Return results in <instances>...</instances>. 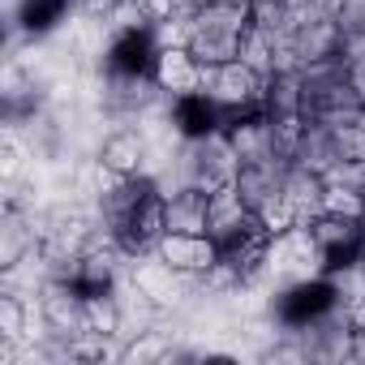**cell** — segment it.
Listing matches in <instances>:
<instances>
[{
    "mask_svg": "<svg viewBox=\"0 0 365 365\" xmlns=\"http://www.w3.org/2000/svg\"><path fill=\"white\" fill-rule=\"evenodd\" d=\"M116 9H120V0H73V14L86 22H99V26H108Z\"/></svg>",
    "mask_w": 365,
    "mask_h": 365,
    "instance_id": "20",
    "label": "cell"
},
{
    "mask_svg": "<svg viewBox=\"0 0 365 365\" xmlns=\"http://www.w3.org/2000/svg\"><path fill=\"white\" fill-rule=\"evenodd\" d=\"M322 190H327V176L314 172V168L292 163L288 176H284V194H288L292 207L301 211V224H309L314 215H322Z\"/></svg>",
    "mask_w": 365,
    "mask_h": 365,
    "instance_id": "14",
    "label": "cell"
},
{
    "mask_svg": "<svg viewBox=\"0 0 365 365\" xmlns=\"http://www.w3.org/2000/svg\"><path fill=\"white\" fill-rule=\"evenodd\" d=\"M26 155H31V146L22 142L18 125H9V129H5V142H0V176H5V180H22Z\"/></svg>",
    "mask_w": 365,
    "mask_h": 365,
    "instance_id": "17",
    "label": "cell"
},
{
    "mask_svg": "<svg viewBox=\"0 0 365 365\" xmlns=\"http://www.w3.org/2000/svg\"><path fill=\"white\" fill-rule=\"evenodd\" d=\"M95 159L112 172V176H146V163H150V138L142 129H112L99 146H95Z\"/></svg>",
    "mask_w": 365,
    "mask_h": 365,
    "instance_id": "10",
    "label": "cell"
},
{
    "mask_svg": "<svg viewBox=\"0 0 365 365\" xmlns=\"http://www.w3.org/2000/svg\"><path fill=\"white\" fill-rule=\"evenodd\" d=\"M250 31V5H198L190 9V39L185 48L202 65H228L241 56V35Z\"/></svg>",
    "mask_w": 365,
    "mask_h": 365,
    "instance_id": "1",
    "label": "cell"
},
{
    "mask_svg": "<svg viewBox=\"0 0 365 365\" xmlns=\"http://www.w3.org/2000/svg\"><path fill=\"white\" fill-rule=\"evenodd\" d=\"M258 228H262V220H258V211L237 194V185H224V190L211 194L207 232H211V241H215L220 250H232L237 241H245V237L258 232Z\"/></svg>",
    "mask_w": 365,
    "mask_h": 365,
    "instance_id": "6",
    "label": "cell"
},
{
    "mask_svg": "<svg viewBox=\"0 0 365 365\" xmlns=\"http://www.w3.org/2000/svg\"><path fill=\"white\" fill-rule=\"evenodd\" d=\"M356 120H361V129H365V108H361V116H356Z\"/></svg>",
    "mask_w": 365,
    "mask_h": 365,
    "instance_id": "24",
    "label": "cell"
},
{
    "mask_svg": "<svg viewBox=\"0 0 365 365\" xmlns=\"http://www.w3.org/2000/svg\"><path fill=\"white\" fill-rule=\"evenodd\" d=\"M133 5L142 9V18L155 26V22H168V18H176L180 14V0H133Z\"/></svg>",
    "mask_w": 365,
    "mask_h": 365,
    "instance_id": "22",
    "label": "cell"
},
{
    "mask_svg": "<svg viewBox=\"0 0 365 365\" xmlns=\"http://www.w3.org/2000/svg\"><path fill=\"white\" fill-rule=\"evenodd\" d=\"M250 22L271 35H284V0H250Z\"/></svg>",
    "mask_w": 365,
    "mask_h": 365,
    "instance_id": "19",
    "label": "cell"
},
{
    "mask_svg": "<svg viewBox=\"0 0 365 365\" xmlns=\"http://www.w3.org/2000/svg\"><path fill=\"white\" fill-rule=\"evenodd\" d=\"M241 61H245L250 69H258L262 78H271V73H275V35L250 22V31L241 35Z\"/></svg>",
    "mask_w": 365,
    "mask_h": 365,
    "instance_id": "16",
    "label": "cell"
},
{
    "mask_svg": "<svg viewBox=\"0 0 365 365\" xmlns=\"http://www.w3.org/2000/svg\"><path fill=\"white\" fill-rule=\"evenodd\" d=\"M322 211L327 215H339V220L365 224V185H356V180H327Z\"/></svg>",
    "mask_w": 365,
    "mask_h": 365,
    "instance_id": "15",
    "label": "cell"
},
{
    "mask_svg": "<svg viewBox=\"0 0 365 365\" xmlns=\"http://www.w3.org/2000/svg\"><path fill=\"white\" fill-rule=\"evenodd\" d=\"M339 31H344V39L365 35V0H348V5H344V14H339Z\"/></svg>",
    "mask_w": 365,
    "mask_h": 365,
    "instance_id": "21",
    "label": "cell"
},
{
    "mask_svg": "<svg viewBox=\"0 0 365 365\" xmlns=\"http://www.w3.org/2000/svg\"><path fill=\"white\" fill-rule=\"evenodd\" d=\"M309 232H314V241L327 258V271L344 267V262H356L361 250H365V224H356V220H339V215L322 211V215L309 220Z\"/></svg>",
    "mask_w": 365,
    "mask_h": 365,
    "instance_id": "9",
    "label": "cell"
},
{
    "mask_svg": "<svg viewBox=\"0 0 365 365\" xmlns=\"http://www.w3.org/2000/svg\"><path fill=\"white\" fill-rule=\"evenodd\" d=\"M258 220H262V228H267L271 237H279V232H288V228H297V224H301V211L292 207V198H288V194H275V198L258 211Z\"/></svg>",
    "mask_w": 365,
    "mask_h": 365,
    "instance_id": "18",
    "label": "cell"
},
{
    "mask_svg": "<svg viewBox=\"0 0 365 365\" xmlns=\"http://www.w3.org/2000/svg\"><path fill=\"white\" fill-rule=\"evenodd\" d=\"M202 95L224 112V125L245 112H262L267 103V78L250 69L241 56L228 65H202Z\"/></svg>",
    "mask_w": 365,
    "mask_h": 365,
    "instance_id": "3",
    "label": "cell"
},
{
    "mask_svg": "<svg viewBox=\"0 0 365 365\" xmlns=\"http://www.w3.org/2000/svg\"><path fill=\"white\" fill-rule=\"evenodd\" d=\"M48 339H78L86 331V292L73 279H48L35 297Z\"/></svg>",
    "mask_w": 365,
    "mask_h": 365,
    "instance_id": "4",
    "label": "cell"
},
{
    "mask_svg": "<svg viewBox=\"0 0 365 365\" xmlns=\"http://www.w3.org/2000/svg\"><path fill=\"white\" fill-rule=\"evenodd\" d=\"M262 112L271 120H305V78L301 73H271Z\"/></svg>",
    "mask_w": 365,
    "mask_h": 365,
    "instance_id": "13",
    "label": "cell"
},
{
    "mask_svg": "<svg viewBox=\"0 0 365 365\" xmlns=\"http://www.w3.org/2000/svg\"><path fill=\"white\" fill-rule=\"evenodd\" d=\"M288 168L292 163H279V159H262V163H241L237 168V194L254 207V211H262L275 194H284V176H288Z\"/></svg>",
    "mask_w": 365,
    "mask_h": 365,
    "instance_id": "11",
    "label": "cell"
},
{
    "mask_svg": "<svg viewBox=\"0 0 365 365\" xmlns=\"http://www.w3.org/2000/svg\"><path fill=\"white\" fill-rule=\"evenodd\" d=\"M344 5H348V0H318V9H322V18H335V22H339Z\"/></svg>",
    "mask_w": 365,
    "mask_h": 365,
    "instance_id": "23",
    "label": "cell"
},
{
    "mask_svg": "<svg viewBox=\"0 0 365 365\" xmlns=\"http://www.w3.org/2000/svg\"><path fill=\"white\" fill-rule=\"evenodd\" d=\"M155 250H159V258H168L180 275H190V279H202L224 258V250L211 241V232H163V241Z\"/></svg>",
    "mask_w": 365,
    "mask_h": 365,
    "instance_id": "8",
    "label": "cell"
},
{
    "mask_svg": "<svg viewBox=\"0 0 365 365\" xmlns=\"http://www.w3.org/2000/svg\"><path fill=\"white\" fill-rule=\"evenodd\" d=\"M168 194V232H207V211H211V194L190 185V180H176Z\"/></svg>",
    "mask_w": 365,
    "mask_h": 365,
    "instance_id": "12",
    "label": "cell"
},
{
    "mask_svg": "<svg viewBox=\"0 0 365 365\" xmlns=\"http://www.w3.org/2000/svg\"><path fill=\"white\" fill-rule=\"evenodd\" d=\"M150 78L168 99L202 95V61L190 48H159L150 61Z\"/></svg>",
    "mask_w": 365,
    "mask_h": 365,
    "instance_id": "7",
    "label": "cell"
},
{
    "mask_svg": "<svg viewBox=\"0 0 365 365\" xmlns=\"http://www.w3.org/2000/svg\"><path fill=\"white\" fill-rule=\"evenodd\" d=\"M237 168H241V159H237L224 125L202 133V138H185L180 142V155H176V180H190V185H198L207 194L232 185Z\"/></svg>",
    "mask_w": 365,
    "mask_h": 365,
    "instance_id": "2",
    "label": "cell"
},
{
    "mask_svg": "<svg viewBox=\"0 0 365 365\" xmlns=\"http://www.w3.org/2000/svg\"><path fill=\"white\" fill-rule=\"evenodd\" d=\"M163 314L168 309H176L180 301H185L194 288H198V279H190V275H180L168 258H159V250H146V254H138V258H129V271H125Z\"/></svg>",
    "mask_w": 365,
    "mask_h": 365,
    "instance_id": "5",
    "label": "cell"
}]
</instances>
